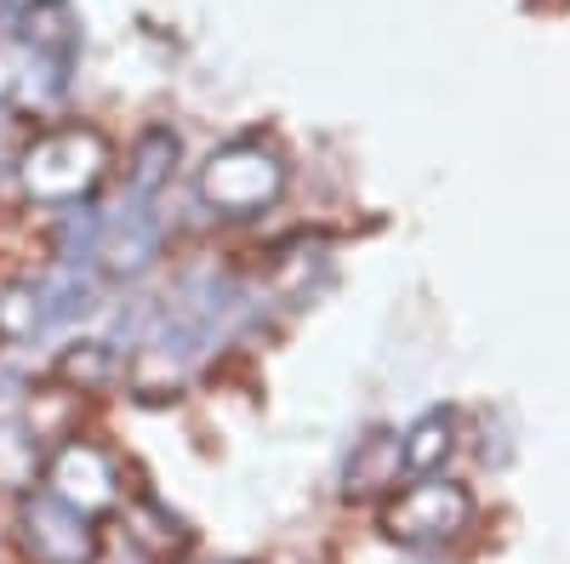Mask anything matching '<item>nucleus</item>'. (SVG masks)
<instances>
[{"label":"nucleus","instance_id":"1","mask_svg":"<svg viewBox=\"0 0 570 564\" xmlns=\"http://www.w3.org/2000/svg\"><path fill=\"white\" fill-rule=\"evenodd\" d=\"M80 23L69 0H23L0 29V103L12 109H58L75 80Z\"/></svg>","mask_w":570,"mask_h":564},{"label":"nucleus","instance_id":"2","mask_svg":"<svg viewBox=\"0 0 570 564\" xmlns=\"http://www.w3.org/2000/svg\"><path fill=\"white\" fill-rule=\"evenodd\" d=\"M109 171V137L98 126H58L35 137L18 160V182L23 195L40 200V206H75L86 200L91 188L104 182Z\"/></svg>","mask_w":570,"mask_h":564},{"label":"nucleus","instance_id":"3","mask_svg":"<svg viewBox=\"0 0 570 564\" xmlns=\"http://www.w3.org/2000/svg\"><path fill=\"white\" fill-rule=\"evenodd\" d=\"M285 160L268 149V144H252V137H240V144H223L206 166H200V200L206 211L217 217H257L268 211L279 195H285Z\"/></svg>","mask_w":570,"mask_h":564},{"label":"nucleus","instance_id":"4","mask_svg":"<svg viewBox=\"0 0 570 564\" xmlns=\"http://www.w3.org/2000/svg\"><path fill=\"white\" fill-rule=\"evenodd\" d=\"M468 525H473V496H468V485H451V479H440V474L405 485V491L383 507V520H376L383 542L411 547V553H434V547L456 542Z\"/></svg>","mask_w":570,"mask_h":564},{"label":"nucleus","instance_id":"5","mask_svg":"<svg viewBox=\"0 0 570 564\" xmlns=\"http://www.w3.org/2000/svg\"><path fill=\"white\" fill-rule=\"evenodd\" d=\"M18 536H23V553L35 564H91V558H98V525H91V513L69 507L52 491L23 496Z\"/></svg>","mask_w":570,"mask_h":564},{"label":"nucleus","instance_id":"6","mask_svg":"<svg viewBox=\"0 0 570 564\" xmlns=\"http://www.w3.org/2000/svg\"><path fill=\"white\" fill-rule=\"evenodd\" d=\"M46 491L98 520V513L120 507V467H115L109 451L86 445V439H69V445L52 451V462H46Z\"/></svg>","mask_w":570,"mask_h":564},{"label":"nucleus","instance_id":"7","mask_svg":"<svg viewBox=\"0 0 570 564\" xmlns=\"http://www.w3.org/2000/svg\"><path fill=\"white\" fill-rule=\"evenodd\" d=\"M91 257H98L104 274L115 279H131L142 274L155 257H160V217H155V200H126L120 211L98 217V234H91Z\"/></svg>","mask_w":570,"mask_h":564},{"label":"nucleus","instance_id":"8","mask_svg":"<svg viewBox=\"0 0 570 564\" xmlns=\"http://www.w3.org/2000/svg\"><path fill=\"white\" fill-rule=\"evenodd\" d=\"M400 445H405V474H416V479L440 474L451 445H456V416L451 410H422L411 428L400 434Z\"/></svg>","mask_w":570,"mask_h":564},{"label":"nucleus","instance_id":"9","mask_svg":"<svg viewBox=\"0 0 570 564\" xmlns=\"http://www.w3.org/2000/svg\"><path fill=\"white\" fill-rule=\"evenodd\" d=\"M400 474H405V445L394 434H376L354 451L348 462V496H376V491H400Z\"/></svg>","mask_w":570,"mask_h":564},{"label":"nucleus","instance_id":"10","mask_svg":"<svg viewBox=\"0 0 570 564\" xmlns=\"http://www.w3.org/2000/svg\"><path fill=\"white\" fill-rule=\"evenodd\" d=\"M177 131L171 126H149L137 137V149H131V171H126V182H131V195L137 200H155L160 188L171 182V166H177Z\"/></svg>","mask_w":570,"mask_h":564},{"label":"nucleus","instance_id":"11","mask_svg":"<svg viewBox=\"0 0 570 564\" xmlns=\"http://www.w3.org/2000/svg\"><path fill=\"white\" fill-rule=\"evenodd\" d=\"M40 474V428L0 416V491H29Z\"/></svg>","mask_w":570,"mask_h":564},{"label":"nucleus","instance_id":"12","mask_svg":"<svg viewBox=\"0 0 570 564\" xmlns=\"http://www.w3.org/2000/svg\"><path fill=\"white\" fill-rule=\"evenodd\" d=\"M126 542H131L137 553L160 558V553H177V547L188 542V531L171 520V513H160L155 502H131V507H126Z\"/></svg>","mask_w":570,"mask_h":564},{"label":"nucleus","instance_id":"13","mask_svg":"<svg viewBox=\"0 0 570 564\" xmlns=\"http://www.w3.org/2000/svg\"><path fill=\"white\" fill-rule=\"evenodd\" d=\"M120 370V359H115V348L109 343H69L63 354H58V365H52V376L58 383H69V388H104L109 376Z\"/></svg>","mask_w":570,"mask_h":564},{"label":"nucleus","instance_id":"14","mask_svg":"<svg viewBox=\"0 0 570 564\" xmlns=\"http://www.w3.org/2000/svg\"><path fill=\"white\" fill-rule=\"evenodd\" d=\"M12 12H18V0H0V29L12 23Z\"/></svg>","mask_w":570,"mask_h":564},{"label":"nucleus","instance_id":"15","mask_svg":"<svg viewBox=\"0 0 570 564\" xmlns=\"http://www.w3.org/2000/svg\"><path fill=\"white\" fill-rule=\"evenodd\" d=\"M206 564H252V558H206Z\"/></svg>","mask_w":570,"mask_h":564}]
</instances>
